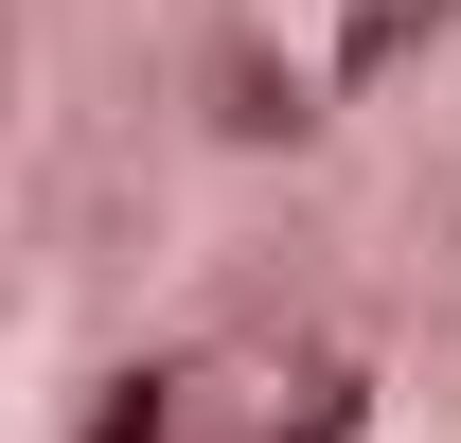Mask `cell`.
I'll return each mask as SVG.
<instances>
[{"label": "cell", "instance_id": "obj_1", "mask_svg": "<svg viewBox=\"0 0 461 443\" xmlns=\"http://www.w3.org/2000/svg\"><path fill=\"white\" fill-rule=\"evenodd\" d=\"M213 124H230V142H302V71H267V54H213Z\"/></svg>", "mask_w": 461, "mask_h": 443}, {"label": "cell", "instance_id": "obj_3", "mask_svg": "<svg viewBox=\"0 0 461 443\" xmlns=\"http://www.w3.org/2000/svg\"><path fill=\"white\" fill-rule=\"evenodd\" d=\"M444 18H461V0H355V36H338V71H391L408 36H444Z\"/></svg>", "mask_w": 461, "mask_h": 443}, {"label": "cell", "instance_id": "obj_4", "mask_svg": "<svg viewBox=\"0 0 461 443\" xmlns=\"http://www.w3.org/2000/svg\"><path fill=\"white\" fill-rule=\"evenodd\" d=\"M89 443H177V373H124L107 408H89Z\"/></svg>", "mask_w": 461, "mask_h": 443}, {"label": "cell", "instance_id": "obj_2", "mask_svg": "<svg viewBox=\"0 0 461 443\" xmlns=\"http://www.w3.org/2000/svg\"><path fill=\"white\" fill-rule=\"evenodd\" d=\"M373 426V373H302V408H267V443H355Z\"/></svg>", "mask_w": 461, "mask_h": 443}]
</instances>
